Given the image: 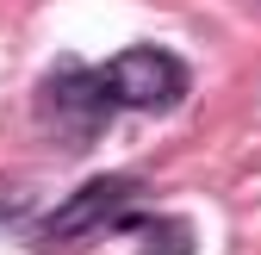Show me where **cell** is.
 Returning <instances> with one entry per match:
<instances>
[{
    "instance_id": "obj_2",
    "label": "cell",
    "mask_w": 261,
    "mask_h": 255,
    "mask_svg": "<svg viewBox=\"0 0 261 255\" xmlns=\"http://www.w3.org/2000/svg\"><path fill=\"white\" fill-rule=\"evenodd\" d=\"M137 199V181L130 174H106V181H87L81 193L62 206L50 224H44V237L50 243H87V237H100V231H112V224H124V206Z\"/></svg>"
},
{
    "instance_id": "obj_1",
    "label": "cell",
    "mask_w": 261,
    "mask_h": 255,
    "mask_svg": "<svg viewBox=\"0 0 261 255\" xmlns=\"http://www.w3.org/2000/svg\"><path fill=\"white\" fill-rule=\"evenodd\" d=\"M100 81L112 93V106H137V112H162V106H174L187 93V69L168 50H149V44L100 62Z\"/></svg>"
},
{
    "instance_id": "obj_3",
    "label": "cell",
    "mask_w": 261,
    "mask_h": 255,
    "mask_svg": "<svg viewBox=\"0 0 261 255\" xmlns=\"http://www.w3.org/2000/svg\"><path fill=\"white\" fill-rule=\"evenodd\" d=\"M44 118L56 131H69V137H93L112 118V93H106L100 69H62L44 87Z\"/></svg>"
}]
</instances>
